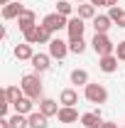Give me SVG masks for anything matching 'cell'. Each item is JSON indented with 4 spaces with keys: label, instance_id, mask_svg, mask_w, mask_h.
<instances>
[{
    "label": "cell",
    "instance_id": "obj_1",
    "mask_svg": "<svg viewBox=\"0 0 125 128\" xmlns=\"http://www.w3.org/2000/svg\"><path fill=\"white\" fill-rule=\"evenodd\" d=\"M20 86H22L25 96H27V98H32V101L44 98V96H42V79H39V74H37V72H34V74H25Z\"/></svg>",
    "mask_w": 125,
    "mask_h": 128
},
{
    "label": "cell",
    "instance_id": "obj_2",
    "mask_svg": "<svg viewBox=\"0 0 125 128\" xmlns=\"http://www.w3.org/2000/svg\"><path fill=\"white\" fill-rule=\"evenodd\" d=\"M83 96L88 104H106L108 101V89L103 84H86L83 86Z\"/></svg>",
    "mask_w": 125,
    "mask_h": 128
},
{
    "label": "cell",
    "instance_id": "obj_3",
    "mask_svg": "<svg viewBox=\"0 0 125 128\" xmlns=\"http://www.w3.org/2000/svg\"><path fill=\"white\" fill-rule=\"evenodd\" d=\"M91 47L98 57H106V54H115V42H110L108 34H93L91 40Z\"/></svg>",
    "mask_w": 125,
    "mask_h": 128
},
{
    "label": "cell",
    "instance_id": "obj_4",
    "mask_svg": "<svg viewBox=\"0 0 125 128\" xmlns=\"http://www.w3.org/2000/svg\"><path fill=\"white\" fill-rule=\"evenodd\" d=\"M42 25H44L49 32H62V30H66V27H69V17L59 15V12H49V15H44Z\"/></svg>",
    "mask_w": 125,
    "mask_h": 128
},
{
    "label": "cell",
    "instance_id": "obj_5",
    "mask_svg": "<svg viewBox=\"0 0 125 128\" xmlns=\"http://www.w3.org/2000/svg\"><path fill=\"white\" fill-rule=\"evenodd\" d=\"M66 32H69V42L71 40H83V32H86V20H81V17H69V27H66Z\"/></svg>",
    "mask_w": 125,
    "mask_h": 128
},
{
    "label": "cell",
    "instance_id": "obj_6",
    "mask_svg": "<svg viewBox=\"0 0 125 128\" xmlns=\"http://www.w3.org/2000/svg\"><path fill=\"white\" fill-rule=\"evenodd\" d=\"M47 47H49V57H52V59H59V62L69 54V42H64V40H59V37L52 40Z\"/></svg>",
    "mask_w": 125,
    "mask_h": 128
},
{
    "label": "cell",
    "instance_id": "obj_7",
    "mask_svg": "<svg viewBox=\"0 0 125 128\" xmlns=\"http://www.w3.org/2000/svg\"><path fill=\"white\" fill-rule=\"evenodd\" d=\"M17 27H20L22 34L30 32L32 27H37V15H34V10H22V15L17 17Z\"/></svg>",
    "mask_w": 125,
    "mask_h": 128
},
{
    "label": "cell",
    "instance_id": "obj_8",
    "mask_svg": "<svg viewBox=\"0 0 125 128\" xmlns=\"http://www.w3.org/2000/svg\"><path fill=\"white\" fill-rule=\"evenodd\" d=\"M118 57L115 54H106V57H98V69L103 72V74H115L118 72Z\"/></svg>",
    "mask_w": 125,
    "mask_h": 128
},
{
    "label": "cell",
    "instance_id": "obj_9",
    "mask_svg": "<svg viewBox=\"0 0 125 128\" xmlns=\"http://www.w3.org/2000/svg\"><path fill=\"white\" fill-rule=\"evenodd\" d=\"M57 118H59V123H76V121H81V116H78V111L74 106H62Z\"/></svg>",
    "mask_w": 125,
    "mask_h": 128
},
{
    "label": "cell",
    "instance_id": "obj_10",
    "mask_svg": "<svg viewBox=\"0 0 125 128\" xmlns=\"http://www.w3.org/2000/svg\"><path fill=\"white\" fill-rule=\"evenodd\" d=\"M52 57H49V54H42V52H39V54H34V57H32V66H34V72H37V74H44V72H49V66H52Z\"/></svg>",
    "mask_w": 125,
    "mask_h": 128
},
{
    "label": "cell",
    "instance_id": "obj_11",
    "mask_svg": "<svg viewBox=\"0 0 125 128\" xmlns=\"http://www.w3.org/2000/svg\"><path fill=\"white\" fill-rule=\"evenodd\" d=\"M101 123H103L101 108H98V111H88V113L81 116V126H83V128H101Z\"/></svg>",
    "mask_w": 125,
    "mask_h": 128
},
{
    "label": "cell",
    "instance_id": "obj_12",
    "mask_svg": "<svg viewBox=\"0 0 125 128\" xmlns=\"http://www.w3.org/2000/svg\"><path fill=\"white\" fill-rule=\"evenodd\" d=\"M93 30H96V34H108V30L113 27V20H110L108 15H96L93 20Z\"/></svg>",
    "mask_w": 125,
    "mask_h": 128
},
{
    "label": "cell",
    "instance_id": "obj_13",
    "mask_svg": "<svg viewBox=\"0 0 125 128\" xmlns=\"http://www.w3.org/2000/svg\"><path fill=\"white\" fill-rule=\"evenodd\" d=\"M59 108H62V106H59V104H57L54 98H39V111L44 113L47 118L57 116V113H59Z\"/></svg>",
    "mask_w": 125,
    "mask_h": 128
},
{
    "label": "cell",
    "instance_id": "obj_14",
    "mask_svg": "<svg viewBox=\"0 0 125 128\" xmlns=\"http://www.w3.org/2000/svg\"><path fill=\"white\" fill-rule=\"evenodd\" d=\"M22 10H25V8H22L17 0H12L10 5H5V8H2V17H5V20H17V17L22 15Z\"/></svg>",
    "mask_w": 125,
    "mask_h": 128
},
{
    "label": "cell",
    "instance_id": "obj_15",
    "mask_svg": "<svg viewBox=\"0 0 125 128\" xmlns=\"http://www.w3.org/2000/svg\"><path fill=\"white\" fill-rule=\"evenodd\" d=\"M32 57H34L32 44L22 42V44H17V47H15V59H20V62H32Z\"/></svg>",
    "mask_w": 125,
    "mask_h": 128
},
{
    "label": "cell",
    "instance_id": "obj_16",
    "mask_svg": "<svg viewBox=\"0 0 125 128\" xmlns=\"http://www.w3.org/2000/svg\"><path fill=\"white\" fill-rule=\"evenodd\" d=\"M27 121H30V128H47L49 126V118L42 111H32L27 116Z\"/></svg>",
    "mask_w": 125,
    "mask_h": 128
},
{
    "label": "cell",
    "instance_id": "obj_17",
    "mask_svg": "<svg viewBox=\"0 0 125 128\" xmlns=\"http://www.w3.org/2000/svg\"><path fill=\"white\" fill-rule=\"evenodd\" d=\"M15 106V113H22V116H30L32 111H34V101L32 98H27V96H22L17 104H12Z\"/></svg>",
    "mask_w": 125,
    "mask_h": 128
},
{
    "label": "cell",
    "instance_id": "obj_18",
    "mask_svg": "<svg viewBox=\"0 0 125 128\" xmlns=\"http://www.w3.org/2000/svg\"><path fill=\"white\" fill-rule=\"evenodd\" d=\"M59 104H62V106H76L78 104L76 89H64L62 94H59Z\"/></svg>",
    "mask_w": 125,
    "mask_h": 128
},
{
    "label": "cell",
    "instance_id": "obj_19",
    "mask_svg": "<svg viewBox=\"0 0 125 128\" xmlns=\"http://www.w3.org/2000/svg\"><path fill=\"white\" fill-rule=\"evenodd\" d=\"M108 17L113 20L115 27H120V30L125 27V10L123 8H118V5H115V8H108Z\"/></svg>",
    "mask_w": 125,
    "mask_h": 128
},
{
    "label": "cell",
    "instance_id": "obj_20",
    "mask_svg": "<svg viewBox=\"0 0 125 128\" xmlns=\"http://www.w3.org/2000/svg\"><path fill=\"white\" fill-rule=\"evenodd\" d=\"M49 42H52V32L44 25H37V30H34V44H49Z\"/></svg>",
    "mask_w": 125,
    "mask_h": 128
},
{
    "label": "cell",
    "instance_id": "obj_21",
    "mask_svg": "<svg viewBox=\"0 0 125 128\" xmlns=\"http://www.w3.org/2000/svg\"><path fill=\"white\" fill-rule=\"evenodd\" d=\"M76 12L81 20H93L96 17V5H91V2H78Z\"/></svg>",
    "mask_w": 125,
    "mask_h": 128
},
{
    "label": "cell",
    "instance_id": "obj_22",
    "mask_svg": "<svg viewBox=\"0 0 125 128\" xmlns=\"http://www.w3.org/2000/svg\"><path fill=\"white\" fill-rule=\"evenodd\" d=\"M71 84H74V86H86V84H91L88 72H86V69H74V72H71Z\"/></svg>",
    "mask_w": 125,
    "mask_h": 128
},
{
    "label": "cell",
    "instance_id": "obj_23",
    "mask_svg": "<svg viewBox=\"0 0 125 128\" xmlns=\"http://www.w3.org/2000/svg\"><path fill=\"white\" fill-rule=\"evenodd\" d=\"M5 94H7V98H10V104H17V101L25 96V91H22V86H7Z\"/></svg>",
    "mask_w": 125,
    "mask_h": 128
},
{
    "label": "cell",
    "instance_id": "obj_24",
    "mask_svg": "<svg viewBox=\"0 0 125 128\" xmlns=\"http://www.w3.org/2000/svg\"><path fill=\"white\" fill-rule=\"evenodd\" d=\"M57 12L64 17H71V12H74V5L69 2V0H57Z\"/></svg>",
    "mask_w": 125,
    "mask_h": 128
},
{
    "label": "cell",
    "instance_id": "obj_25",
    "mask_svg": "<svg viewBox=\"0 0 125 128\" xmlns=\"http://www.w3.org/2000/svg\"><path fill=\"white\" fill-rule=\"evenodd\" d=\"M10 126H12V128H30V121H27V116L15 113V116L10 118Z\"/></svg>",
    "mask_w": 125,
    "mask_h": 128
},
{
    "label": "cell",
    "instance_id": "obj_26",
    "mask_svg": "<svg viewBox=\"0 0 125 128\" xmlns=\"http://www.w3.org/2000/svg\"><path fill=\"white\" fill-rule=\"evenodd\" d=\"M69 52H71V54H83V52H86V42H83V40H71V42H69Z\"/></svg>",
    "mask_w": 125,
    "mask_h": 128
},
{
    "label": "cell",
    "instance_id": "obj_27",
    "mask_svg": "<svg viewBox=\"0 0 125 128\" xmlns=\"http://www.w3.org/2000/svg\"><path fill=\"white\" fill-rule=\"evenodd\" d=\"M115 57H118L120 62H125V40H123V42H118V44H115Z\"/></svg>",
    "mask_w": 125,
    "mask_h": 128
},
{
    "label": "cell",
    "instance_id": "obj_28",
    "mask_svg": "<svg viewBox=\"0 0 125 128\" xmlns=\"http://www.w3.org/2000/svg\"><path fill=\"white\" fill-rule=\"evenodd\" d=\"M101 128H118V123H113V121H103Z\"/></svg>",
    "mask_w": 125,
    "mask_h": 128
},
{
    "label": "cell",
    "instance_id": "obj_29",
    "mask_svg": "<svg viewBox=\"0 0 125 128\" xmlns=\"http://www.w3.org/2000/svg\"><path fill=\"white\" fill-rule=\"evenodd\" d=\"M91 5H96V8H106V0H88Z\"/></svg>",
    "mask_w": 125,
    "mask_h": 128
},
{
    "label": "cell",
    "instance_id": "obj_30",
    "mask_svg": "<svg viewBox=\"0 0 125 128\" xmlns=\"http://www.w3.org/2000/svg\"><path fill=\"white\" fill-rule=\"evenodd\" d=\"M0 128H12L10 126V118H0Z\"/></svg>",
    "mask_w": 125,
    "mask_h": 128
},
{
    "label": "cell",
    "instance_id": "obj_31",
    "mask_svg": "<svg viewBox=\"0 0 125 128\" xmlns=\"http://www.w3.org/2000/svg\"><path fill=\"white\" fill-rule=\"evenodd\" d=\"M118 5V0H106V8H115Z\"/></svg>",
    "mask_w": 125,
    "mask_h": 128
},
{
    "label": "cell",
    "instance_id": "obj_32",
    "mask_svg": "<svg viewBox=\"0 0 125 128\" xmlns=\"http://www.w3.org/2000/svg\"><path fill=\"white\" fill-rule=\"evenodd\" d=\"M10 2H12V0H0V5H2V8H5V5H10Z\"/></svg>",
    "mask_w": 125,
    "mask_h": 128
},
{
    "label": "cell",
    "instance_id": "obj_33",
    "mask_svg": "<svg viewBox=\"0 0 125 128\" xmlns=\"http://www.w3.org/2000/svg\"><path fill=\"white\" fill-rule=\"evenodd\" d=\"M74 2H88V0H74Z\"/></svg>",
    "mask_w": 125,
    "mask_h": 128
},
{
    "label": "cell",
    "instance_id": "obj_34",
    "mask_svg": "<svg viewBox=\"0 0 125 128\" xmlns=\"http://www.w3.org/2000/svg\"><path fill=\"white\" fill-rule=\"evenodd\" d=\"M17 2H22V0H17Z\"/></svg>",
    "mask_w": 125,
    "mask_h": 128
},
{
    "label": "cell",
    "instance_id": "obj_35",
    "mask_svg": "<svg viewBox=\"0 0 125 128\" xmlns=\"http://www.w3.org/2000/svg\"><path fill=\"white\" fill-rule=\"evenodd\" d=\"M123 128H125V126H123Z\"/></svg>",
    "mask_w": 125,
    "mask_h": 128
}]
</instances>
